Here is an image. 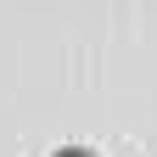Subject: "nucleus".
Segmentation results:
<instances>
[{
  "label": "nucleus",
  "instance_id": "f257e3e1",
  "mask_svg": "<svg viewBox=\"0 0 157 157\" xmlns=\"http://www.w3.org/2000/svg\"><path fill=\"white\" fill-rule=\"evenodd\" d=\"M56 157H95V151H84V146H62Z\"/></svg>",
  "mask_w": 157,
  "mask_h": 157
}]
</instances>
